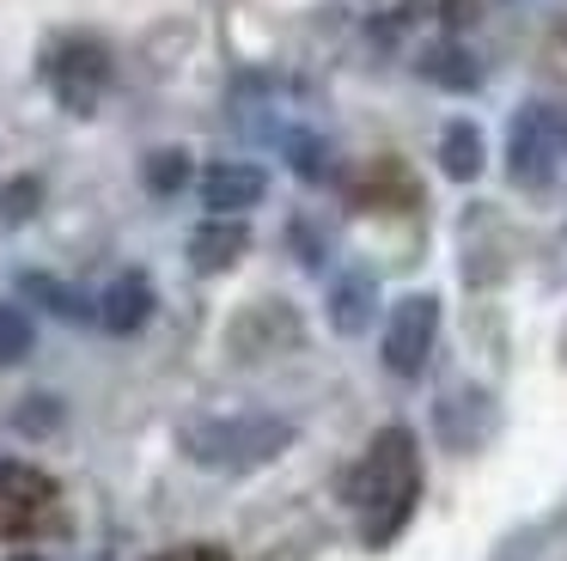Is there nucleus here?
I'll return each mask as SVG.
<instances>
[{
	"instance_id": "obj_1",
	"label": "nucleus",
	"mask_w": 567,
	"mask_h": 561,
	"mask_svg": "<svg viewBox=\"0 0 567 561\" xmlns=\"http://www.w3.org/2000/svg\"><path fill=\"white\" fill-rule=\"evenodd\" d=\"M354 507L367 512V537L372 543H384V537L403 531L409 507H415L421 494V463H415V439L403 434V427H391V434H379L367 446V458H360L354 470Z\"/></svg>"
},
{
	"instance_id": "obj_15",
	"label": "nucleus",
	"mask_w": 567,
	"mask_h": 561,
	"mask_svg": "<svg viewBox=\"0 0 567 561\" xmlns=\"http://www.w3.org/2000/svg\"><path fill=\"white\" fill-rule=\"evenodd\" d=\"M159 561H226V549H214V543H184V549H172V555H159Z\"/></svg>"
},
{
	"instance_id": "obj_6",
	"label": "nucleus",
	"mask_w": 567,
	"mask_h": 561,
	"mask_svg": "<svg viewBox=\"0 0 567 561\" xmlns=\"http://www.w3.org/2000/svg\"><path fill=\"white\" fill-rule=\"evenodd\" d=\"M262 190H269V177H262L257 165H208L202 171V202L214 207V214H245V207L262 202Z\"/></svg>"
},
{
	"instance_id": "obj_10",
	"label": "nucleus",
	"mask_w": 567,
	"mask_h": 561,
	"mask_svg": "<svg viewBox=\"0 0 567 561\" xmlns=\"http://www.w3.org/2000/svg\"><path fill=\"white\" fill-rule=\"evenodd\" d=\"M372 299H379V287H372L367 275H342V287H336V299H330V324L342 329V336H360V329L372 324Z\"/></svg>"
},
{
	"instance_id": "obj_8",
	"label": "nucleus",
	"mask_w": 567,
	"mask_h": 561,
	"mask_svg": "<svg viewBox=\"0 0 567 561\" xmlns=\"http://www.w3.org/2000/svg\"><path fill=\"white\" fill-rule=\"evenodd\" d=\"M153 312V287L141 275H123L111 293H104V329H116V336H128V329H141Z\"/></svg>"
},
{
	"instance_id": "obj_14",
	"label": "nucleus",
	"mask_w": 567,
	"mask_h": 561,
	"mask_svg": "<svg viewBox=\"0 0 567 561\" xmlns=\"http://www.w3.org/2000/svg\"><path fill=\"white\" fill-rule=\"evenodd\" d=\"M184 159H177V153H165V159H153V165H147V183H153V190H159V195H172L177 190V183H184Z\"/></svg>"
},
{
	"instance_id": "obj_16",
	"label": "nucleus",
	"mask_w": 567,
	"mask_h": 561,
	"mask_svg": "<svg viewBox=\"0 0 567 561\" xmlns=\"http://www.w3.org/2000/svg\"><path fill=\"white\" fill-rule=\"evenodd\" d=\"M13 561H43V555H13Z\"/></svg>"
},
{
	"instance_id": "obj_9",
	"label": "nucleus",
	"mask_w": 567,
	"mask_h": 561,
	"mask_svg": "<svg viewBox=\"0 0 567 561\" xmlns=\"http://www.w3.org/2000/svg\"><path fill=\"white\" fill-rule=\"evenodd\" d=\"M238 256H245V226H233V220H226V226L214 220V226H202L196 238H189V263L208 268V275L214 268H233Z\"/></svg>"
},
{
	"instance_id": "obj_13",
	"label": "nucleus",
	"mask_w": 567,
	"mask_h": 561,
	"mask_svg": "<svg viewBox=\"0 0 567 561\" xmlns=\"http://www.w3.org/2000/svg\"><path fill=\"white\" fill-rule=\"evenodd\" d=\"M421 68H427L433 80H445V85H470V80H476V61H470V55H452V49H440V55H427Z\"/></svg>"
},
{
	"instance_id": "obj_12",
	"label": "nucleus",
	"mask_w": 567,
	"mask_h": 561,
	"mask_svg": "<svg viewBox=\"0 0 567 561\" xmlns=\"http://www.w3.org/2000/svg\"><path fill=\"white\" fill-rule=\"evenodd\" d=\"M25 348H31L25 312H13V305L0 299V366H7V360H25Z\"/></svg>"
},
{
	"instance_id": "obj_4",
	"label": "nucleus",
	"mask_w": 567,
	"mask_h": 561,
	"mask_svg": "<svg viewBox=\"0 0 567 561\" xmlns=\"http://www.w3.org/2000/svg\"><path fill=\"white\" fill-rule=\"evenodd\" d=\"M433 336H440V299H427V293L396 299L391 324H384V366L396 378H421V366L433 360Z\"/></svg>"
},
{
	"instance_id": "obj_7",
	"label": "nucleus",
	"mask_w": 567,
	"mask_h": 561,
	"mask_svg": "<svg viewBox=\"0 0 567 561\" xmlns=\"http://www.w3.org/2000/svg\"><path fill=\"white\" fill-rule=\"evenodd\" d=\"M50 507V482L31 470H0V537L25 531L38 512Z\"/></svg>"
},
{
	"instance_id": "obj_5",
	"label": "nucleus",
	"mask_w": 567,
	"mask_h": 561,
	"mask_svg": "<svg viewBox=\"0 0 567 561\" xmlns=\"http://www.w3.org/2000/svg\"><path fill=\"white\" fill-rule=\"evenodd\" d=\"M50 80H55V92H62L68 104L86 110L92 98L111 85V55H104L92 37H68V43H55V55H50Z\"/></svg>"
},
{
	"instance_id": "obj_2",
	"label": "nucleus",
	"mask_w": 567,
	"mask_h": 561,
	"mask_svg": "<svg viewBox=\"0 0 567 561\" xmlns=\"http://www.w3.org/2000/svg\"><path fill=\"white\" fill-rule=\"evenodd\" d=\"M293 446V427L275 415H214V421L184 427V451L208 470H257Z\"/></svg>"
},
{
	"instance_id": "obj_3",
	"label": "nucleus",
	"mask_w": 567,
	"mask_h": 561,
	"mask_svg": "<svg viewBox=\"0 0 567 561\" xmlns=\"http://www.w3.org/2000/svg\"><path fill=\"white\" fill-rule=\"evenodd\" d=\"M513 183L530 195H549L555 177L567 171V116L549 104H525L513 116V146H506Z\"/></svg>"
},
{
	"instance_id": "obj_11",
	"label": "nucleus",
	"mask_w": 567,
	"mask_h": 561,
	"mask_svg": "<svg viewBox=\"0 0 567 561\" xmlns=\"http://www.w3.org/2000/svg\"><path fill=\"white\" fill-rule=\"evenodd\" d=\"M440 165H445V177H457V183H470L482 171V134L470 129V122H452V129H445Z\"/></svg>"
}]
</instances>
